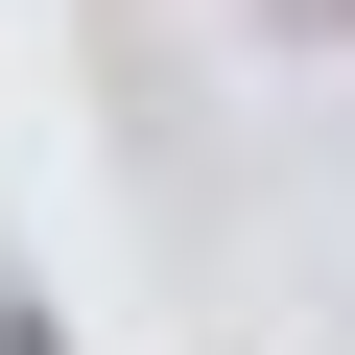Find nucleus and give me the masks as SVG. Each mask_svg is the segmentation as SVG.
I'll return each instance as SVG.
<instances>
[{"label":"nucleus","instance_id":"1","mask_svg":"<svg viewBox=\"0 0 355 355\" xmlns=\"http://www.w3.org/2000/svg\"><path fill=\"white\" fill-rule=\"evenodd\" d=\"M0 355H48V284H0Z\"/></svg>","mask_w":355,"mask_h":355},{"label":"nucleus","instance_id":"2","mask_svg":"<svg viewBox=\"0 0 355 355\" xmlns=\"http://www.w3.org/2000/svg\"><path fill=\"white\" fill-rule=\"evenodd\" d=\"M308 24H355V0H308Z\"/></svg>","mask_w":355,"mask_h":355}]
</instances>
